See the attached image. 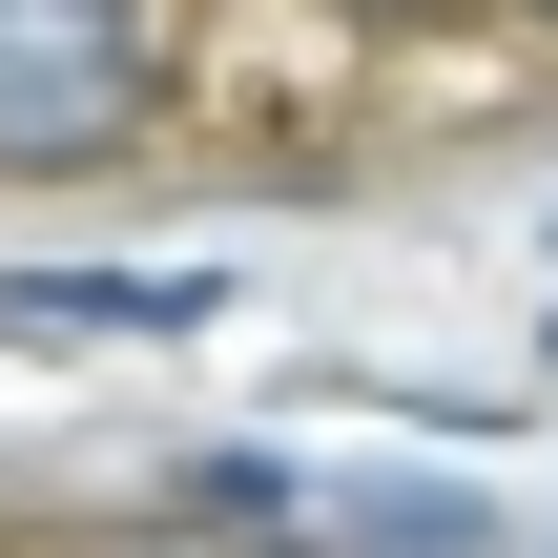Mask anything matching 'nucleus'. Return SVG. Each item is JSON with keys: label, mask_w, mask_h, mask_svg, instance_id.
<instances>
[{"label": "nucleus", "mask_w": 558, "mask_h": 558, "mask_svg": "<svg viewBox=\"0 0 558 558\" xmlns=\"http://www.w3.org/2000/svg\"><path fill=\"white\" fill-rule=\"evenodd\" d=\"M166 124L145 0H0V186H104Z\"/></svg>", "instance_id": "1"}, {"label": "nucleus", "mask_w": 558, "mask_h": 558, "mask_svg": "<svg viewBox=\"0 0 558 558\" xmlns=\"http://www.w3.org/2000/svg\"><path fill=\"white\" fill-rule=\"evenodd\" d=\"M228 290L207 269H0V331H41V352H124V331H207Z\"/></svg>", "instance_id": "2"}, {"label": "nucleus", "mask_w": 558, "mask_h": 558, "mask_svg": "<svg viewBox=\"0 0 558 558\" xmlns=\"http://www.w3.org/2000/svg\"><path fill=\"white\" fill-rule=\"evenodd\" d=\"M166 518H186V538H290V518H311V476H290V456H186V476H166Z\"/></svg>", "instance_id": "3"}, {"label": "nucleus", "mask_w": 558, "mask_h": 558, "mask_svg": "<svg viewBox=\"0 0 558 558\" xmlns=\"http://www.w3.org/2000/svg\"><path fill=\"white\" fill-rule=\"evenodd\" d=\"M311 518H352V538H435V558L497 538V497H456V476H352V497H311Z\"/></svg>", "instance_id": "4"}, {"label": "nucleus", "mask_w": 558, "mask_h": 558, "mask_svg": "<svg viewBox=\"0 0 558 558\" xmlns=\"http://www.w3.org/2000/svg\"><path fill=\"white\" fill-rule=\"evenodd\" d=\"M538 352H558V331H538Z\"/></svg>", "instance_id": "5"}, {"label": "nucleus", "mask_w": 558, "mask_h": 558, "mask_svg": "<svg viewBox=\"0 0 558 558\" xmlns=\"http://www.w3.org/2000/svg\"><path fill=\"white\" fill-rule=\"evenodd\" d=\"M538 21H558V0H538Z\"/></svg>", "instance_id": "6"}]
</instances>
